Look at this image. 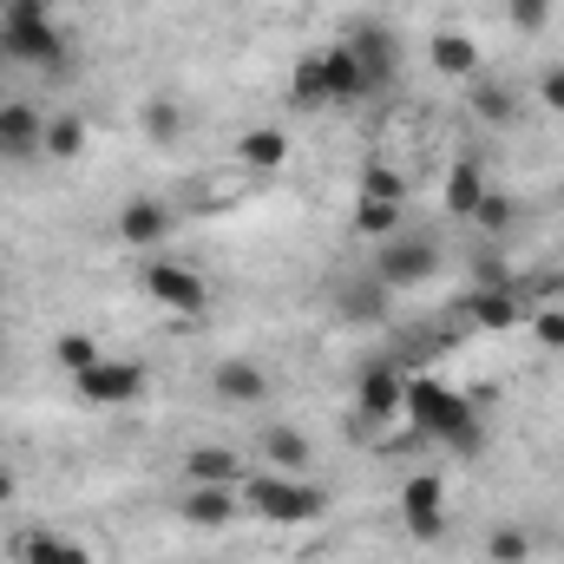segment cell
Instances as JSON below:
<instances>
[{
    "label": "cell",
    "instance_id": "1",
    "mask_svg": "<svg viewBox=\"0 0 564 564\" xmlns=\"http://www.w3.org/2000/svg\"><path fill=\"white\" fill-rule=\"evenodd\" d=\"M408 426L421 440H440L453 453H479L486 440V408L466 388H446L440 375H408Z\"/></svg>",
    "mask_w": 564,
    "mask_h": 564
},
{
    "label": "cell",
    "instance_id": "2",
    "mask_svg": "<svg viewBox=\"0 0 564 564\" xmlns=\"http://www.w3.org/2000/svg\"><path fill=\"white\" fill-rule=\"evenodd\" d=\"M0 59L59 73L66 66V33L53 20V0H0Z\"/></svg>",
    "mask_w": 564,
    "mask_h": 564
},
{
    "label": "cell",
    "instance_id": "3",
    "mask_svg": "<svg viewBox=\"0 0 564 564\" xmlns=\"http://www.w3.org/2000/svg\"><path fill=\"white\" fill-rule=\"evenodd\" d=\"M243 492V506L257 512V519H270V525H315L322 512H328V492L322 486H308L302 473H257V479H243L237 486Z\"/></svg>",
    "mask_w": 564,
    "mask_h": 564
},
{
    "label": "cell",
    "instance_id": "4",
    "mask_svg": "<svg viewBox=\"0 0 564 564\" xmlns=\"http://www.w3.org/2000/svg\"><path fill=\"white\" fill-rule=\"evenodd\" d=\"M139 289L164 308V315H177V322H197V315L210 308V282H204V270H191V263H177V257H151Z\"/></svg>",
    "mask_w": 564,
    "mask_h": 564
},
{
    "label": "cell",
    "instance_id": "5",
    "mask_svg": "<svg viewBox=\"0 0 564 564\" xmlns=\"http://www.w3.org/2000/svg\"><path fill=\"white\" fill-rule=\"evenodd\" d=\"M355 408H361V421L388 426L408 414V375L388 361V355H375V361H361V375H355Z\"/></svg>",
    "mask_w": 564,
    "mask_h": 564
},
{
    "label": "cell",
    "instance_id": "6",
    "mask_svg": "<svg viewBox=\"0 0 564 564\" xmlns=\"http://www.w3.org/2000/svg\"><path fill=\"white\" fill-rule=\"evenodd\" d=\"M401 525H408L414 545L446 539V486H440V473H408L401 479Z\"/></svg>",
    "mask_w": 564,
    "mask_h": 564
},
{
    "label": "cell",
    "instance_id": "7",
    "mask_svg": "<svg viewBox=\"0 0 564 564\" xmlns=\"http://www.w3.org/2000/svg\"><path fill=\"white\" fill-rule=\"evenodd\" d=\"M440 276V250L426 243V237H388L381 250H375V282H388V289H421V282Z\"/></svg>",
    "mask_w": 564,
    "mask_h": 564
},
{
    "label": "cell",
    "instance_id": "8",
    "mask_svg": "<svg viewBox=\"0 0 564 564\" xmlns=\"http://www.w3.org/2000/svg\"><path fill=\"white\" fill-rule=\"evenodd\" d=\"M73 388H79V401L86 408H132L144 394V361H93L86 375H73Z\"/></svg>",
    "mask_w": 564,
    "mask_h": 564
},
{
    "label": "cell",
    "instance_id": "9",
    "mask_svg": "<svg viewBox=\"0 0 564 564\" xmlns=\"http://www.w3.org/2000/svg\"><path fill=\"white\" fill-rule=\"evenodd\" d=\"M348 53H355V66L368 73V86H375V93H388V86L401 79V33H394V26H381V20L355 26Z\"/></svg>",
    "mask_w": 564,
    "mask_h": 564
},
{
    "label": "cell",
    "instance_id": "10",
    "mask_svg": "<svg viewBox=\"0 0 564 564\" xmlns=\"http://www.w3.org/2000/svg\"><path fill=\"white\" fill-rule=\"evenodd\" d=\"M171 230H177V217H171L164 197H126L119 217H112V237H119L126 250H158Z\"/></svg>",
    "mask_w": 564,
    "mask_h": 564
},
{
    "label": "cell",
    "instance_id": "11",
    "mask_svg": "<svg viewBox=\"0 0 564 564\" xmlns=\"http://www.w3.org/2000/svg\"><path fill=\"white\" fill-rule=\"evenodd\" d=\"M46 144V112L33 99H0V164H26Z\"/></svg>",
    "mask_w": 564,
    "mask_h": 564
},
{
    "label": "cell",
    "instance_id": "12",
    "mask_svg": "<svg viewBox=\"0 0 564 564\" xmlns=\"http://www.w3.org/2000/svg\"><path fill=\"white\" fill-rule=\"evenodd\" d=\"M230 158H237V171H250V177H276L282 164L295 158V139H289V126H243L237 144H230Z\"/></svg>",
    "mask_w": 564,
    "mask_h": 564
},
{
    "label": "cell",
    "instance_id": "13",
    "mask_svg": "<svg viewBox=\"0 0 564 564\" xmlns=\"http://www.w3.org/2000/svg\"><path fill=\"white\" fill-rule=\"evenodd\" d=\"M237 512H243L237 486H184L177 492V525H191V532H224Z\"/></svg>",
    "mask_w": 564,
    "mask_h": 564
},
{
    "label": "cell",
    "instance_id": "14",
    "mask_svg": "<svg viewBox=\"0 0 564 564\" xmlns=\"http://www.w3.org/2000/svg\"><path fill=\"white\" fill-rule=\"evenodd\" d=\"M210 394H217L224 408H263V401H270V368H263V361L230 355V361H217V368H210Z\"/></svg>",
    "mask_w": 564,
    "mask_h": 564
},
{
    "label": "cell",
    "instance_id": "15",
    "mask_svg": "<svg viewBox=\"0 0 564 564\" xmlns=\"http://www.w3.org/2000/svg\"><path fill=\"white\" fill-rule=\"evenodd\" d=\"M322 93H328V106H361V99H375L368 73H361L355 53H348V40L322 46Z\"/></svg>",
    "mask_w": 564,
    "mask_h": 564
},
{
    "label": "cell",
    "instance_id": "16",
    "mask_svg": "<svg viewBox=\"0 0 564 564\" xmlns=\"http://www.w3.org/2000/svg\"><path fill=\"white\" fill-rule=\"evenodd\" d=\"M250 466L237 446H191L184 453V486H243Z\"/></svg>",
    "mask_w": 564,
    "mask_h": 564
},
{
    "label": "cell",
    "instance_id": "17",
    "mask_svg": "<svg viewBox=\"0 0 564 564\" xmlns=\"http://www.w3.org/2000/svg\"><path fill=\"white\" fill-rule=\"evenodd\" d=\"M426 59H433V73H440V79H466V86H473V79H479V66H486V59H479V40H466V33H453V26H440V33H433Z\"/></svg>",
    "mask_w": 564,
    "mask_h": 564
},
{
    "label": "cell",
    "instance_id": "18",
    "mask_svg": "<svg viewBox=\"0 0 564 564\" xmlns=\"http://www.w3.org/2000/svg\"><path fill=\"white\" fill-rule=\"evenodd\" d=\"M388 282H375V270L368 276H348V282H335V315L341 322H381L388 315Z\"/></svg>",
    "mask_w": 564,
    "mask_h": 564
},
{
    "label": "cell",
    "instance_id": "19",
    "mask_svg": "<svg viewBox=\"0 0 564 564\" xmlns=\"http://www.w3.org/2000/svg\"><path fill=\"white\" fill-rule=\"evenodd\" d=\"M486 191H492L486 164H479V158H453V171H446V191H440V204H446V217H473Z\"/></svg>",
    "mask_w": 564,
    "mask_h": 564
},
{
    "label": "cell",
    "instance_id": "20",
    "mask_svg": "<svg viewBox=\"0 0 564 564\" xmlns=\"http://www.w3.org/2000/svg\"><path fill=\"white\" fill-rule=\"evenodd\" d=\"M86 144H93V126H86L79 112H46V144H40V158H53V164H79Z\"/></svg>",
    "mask_w": 564,
    "mask_h": 564
},
{
    "label": "cell",
    "instance_id": "21",
    "mask_svg": "<svg viewBox=\"0 0 564 564\" xmlns=\"http://www.w3.org/2000/svg\"><path fill=\"white\" fill-rule=\"evenodd\" d=\"M466 315H473V328H486V335H506V328H519V322H525L519 289H479V295L466 302Z\"/></svg>",
    "mask_w": 564,
    "mask_h": 564
},
{
    "label": "cell",
    "instance_id": "22",
    "mask_svg": "<svg viewBox=\"0 0 564 564\" xmlns=\"http://www.w3.org/2000/svg\"><path fill=\"white\" fill-rule=\"evenodd\" d=\"M473 119H486V126H519V93L479 73V79H473Z\"/></svg>",
    "mask_w": 564,
    "mask_h": 564
},
{
    "label": "cell",
    "instance_id": "23",
    "mask_svg": "<svg viewBox=\"0 0 564 564\" xmlns=\"http://www.w3.org/2000/svg\"><path fill=\"white\" fill-rule=\"evenodd\" d=\"M139 126H144V139H151V144H164V151H171V144L184 139V106H177L171 93H158V99H144V106H139Z\"/></svg>",
    "mask_w": 564,
    "mask_h": 564
},
{
    "label": "cell",
    "instance_id": "24",
    "mask_svg": "<svg viewBox=\"0 0 564 564\" xmlns=\"http://www.w3.org/2000/svg\"><path fill=\"white\" fill-rule=\"evenodd\" d=\"M263 459H270V473H308V433L302 426H270Z\"/></svg>",
    "mask_w": 564,
    "mask_h": 564
},
{
    "label": "cell",
    "instance_id": "25",
    "mask_svg": "<svg viewBox=\"0 0 564 564\" xmlns=\"http://www.w3.org/2000/svg\"><path fill=\"white\" fill-rule=\"evenodd\" d=\"M355 237H368V243L401 237V204H388V197H361V204H355Z\"/></svg>",
    "mask_w": 564,
    "mask_h": 564
},
{
    "label": "cell",
    "instance_id": "26",
    "mask_svg": "<svg viewBox=\"0 0 564 564\" xmlns=\"http://www.w3.org/2000/svg\"><path fill=\"white\" fill-rule=\"evenodd\" d=\"M289 106H295V112L328 106V93H322V53H302V59H295V73H289Z\"/></svg>",
    "mask_w": 564,
    "mask_h": 564
},
{
    "label": "cell",
    "instance_id": "27",
    "mask_svg": "<svg viewBox=\"0 0 564 564\" xmlns=\"http://www.w3.org/2000/svg\"><path fill=\"white\" fill-rule=\"evenodd\" d=\"M53 361H59L66 375H86V368H93V361H106V355H99V335H86V328H66V335L53 341Z\"/></svg>",
    "mask_w": 564,
    "mask_h": 564
},
{
    "label": "cell",
    "instance_id": "28",
    "mask_svg": "<svg viewBox=\"0 0 564 564\" xmlns=\"http://www.w3.org/2000/svg\"><path fill=\"white\" fill-rule=\"evenodd\" d=\"M486 558L492 564H525L532 558V532H525V525H492V532H486Z\"/></svg>",
    "mask_w": 564,
    "mask_h": 564
},
{
    "label": "cell",
    "instance_id": "29",
    "mask_svg": "<svg viewBox=\"0 0 564 564\" xmlns=\"http://www.w3.org/2000/svg\"><path fill=\"white\" fill-rule=\"evenodd\" d=\"M361 197H388V204H408V177H401L394 164H381V158H375V164L361 171Z\"/></svg>",
    "mask_w": 564,
    "mask_h": 564
},
{
    "label": "cell",
    "instance_id": "30",
    "mask_svg": "<svg viewBox=\"0 0 564 564\" xmlns=\"http://www.w3.org/2000/svg\"><path fill=\"white\" fill-rule=\"evenodd\" d=\"M466 224H479V230H512V224H519V204H512V197H506V191L492 184V191L479 197V210H473Z\"/></svg>",
    "mask_w": 564,
    "mask_h": 564
},
{
    "label": "cell",
    "instance_id": "31",
    "mask_svg": "<svg viewBox=\"0 0 564 564\" xmlns=\"http://www.w3.org/2000/svg\"><path fill=\"white\" fill-rule=\"evenodd\" d=\"M552 13H558V0H506V20H512V33H545L552 26Z\"/></svg>",
    "mask_w": 564,
    "mask_h": 564
},
{
    "label": "cell",
    "instance_id": "32",
    "mask_svg": "<svg viewBox=\"0 0 564 564\" xmlns=\"http://www.w3.org/2000/svg\"><path fill=\"white\" fill-rule=\"evenodd\" d=\"M532 341H539L545 355H564V308L558 302H539V308H532Z\"/></svg>",
    "mask_w": 564,
    "mask_h": 564
},
{
    "label": "cell",
    "instance_id": "33",
    "mask_svg": "<svg viewBox=\"0 0 564 564\" xmlns=\"http://www.w3.org/2000/svg\"><path fill=\"white\" fill-rule=\"evenodd\" d=\"M53 545H59V532H20L13 539V564H46Z\"/></svg>",
    "mask_w": 564,
    "mask_h": 564
},
{
    "label": "cell",
    "instance_id": "34",
    "mask_svg": "<svg viewBox=\"0 0 564 564\" xmlns=\"http://www.w3.org/2000/svg\"><path fill=\"white\" fill-rule=\"evenodd\" d=\"M539 106H545V112H558V119H564V59H558V66H545V73H539Z\"/></svg>",
    "mask_w": 564,
    "mask_h": 564
},
{
    "label": "cell",
    "instance_id": "35",
    "mask_svg": "<svg viewBox=\"0 0 564 564\" xmlns=\"http://www.w3.org/2000/svg\"><path fill=\"white\" fill-rule=\"evenodd\" d=\"M46 564H93V545H79V539H59Z\"/></svg>",
    "mask_w": 564,
    "mask_h": 564
},
{
    "label": "cell",
    "instance_id": "36",
    "mask_svg": "<svg viewBox=\"0 0 564 564\" xmlns=\"http://www.w3.org/2000/svg\"><path fill=\"white\" fill-rule=\"evenodd\" d=\"M13 492H20V473H13V466H0V506H13Z\"/></svg>",
    "mask_w": 564,
    "mask_h": 564
},
{
    "label": "cell",
    "instance_id": "37",
    "mask_svg": "<svg viewBox=\"0 0 564 564\" xmlns=\"http://www.w3.org/2000/svg\"><path fill=\"white\" fill-rule=\"evenodd\" d=\"M0 355H7V328H0Z\"/></svg>",
    "mask_w": 564,
    "mask_h": 564
},
{
    "label": "cell",
    "instance_id": "38",
    "mask_svg": "<svg viewBox=\"0 0 564 564\" xmlns=\"http://www.w3.org/2000/svg\"><path fill=\"white\" fill-rule=\"evenodd\" d=\"M558 204H564V197H558Z\"/></svg>",
    "mask_w": 564,
    "mask_h": 564
}]
</instances>
